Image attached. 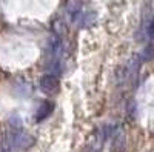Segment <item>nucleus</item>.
<instances>
[{
  "instance_id": "f257e3e1",
  "label": "nucleus",
  "mask_w": 154,
  "mask_h": 152,
  "mask_svg": "<svg viewBox=\"0 0 154 152\" xmlns=\"http://www.w3.org/2000/svg\"><path fill=\"white\" fill-rule=\"evenodd\" d=\"M9 145L16 149H29L34 145V137L23 129H14L8 135Z\"/></svg>"
},
{
  "instance_id": "f03ea898",
  "label": "nucleus",
  "mask_w": 154,
  "mask_h": 152,
  "mask_svg": "<svg viewBox=\"0 0 154 152\" xmlns=\"http://www.w3.org/2000/svg\"><path fill=\"white\" fill-rule=\"evenodd\" d=\"M59 86H60V82H59V79L56 77L54 74L43 75V77L40 79V89L45 94H49V95L56 94L59 91Z\"/></svg>"
},
{
  "instance_id": "7ed1b4c3",
  "label": "nucleus",
  "mask_w": 154,
  "mask_h": 152,
  "mask_svg": "<svg viewBox=\"0 0 154 152\" xmlns=\"http://www.w3.org/2000/svg\"><path fill=\"white\" fill-rule=\"evenodd\" d=\"M82 9H83V2L82 0H68L66 2V14L69 16L72 23H75V20L80 17Z\"/></svg>"
},
{
  "instance_id": "20e7f679",
  "label": "nucleus",
  "mask_w": 154,
  "mask_h": 152,
  "mask_svg": "<svg viewBox=\"0 0 154 152\" xmlns=\"http://www.w3.org/2000/svg\"><path fill=\"white\" fill-rule=\"evenodd\" d=\"M53 108H54V105L51 103V101H42L40 103V106L37 108V115H35V118H37V121H43L51 112H53Z\"/></svg>"
},
{
  "instance_id": "39448f33",
  "label": "nucleus",
  "mask_w": 154,
  "mask_h": 152,
  "mask_svg": "<svg viewBox=\"0 0 154 152\" xmlns=\"http://www.w3.org/2000/svg\"><path fill=\"white\" fill-rule=\"evenodd\" d=\"M0 152H3V151H0Z\"/></svg>"
}]
</instances>
